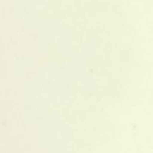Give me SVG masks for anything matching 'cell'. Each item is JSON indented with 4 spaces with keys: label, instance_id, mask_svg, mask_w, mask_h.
<instances>
[]
</instances>
